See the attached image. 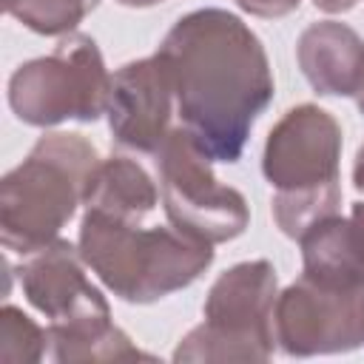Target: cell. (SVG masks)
<instances>
[{
  "label": "cell",
  "mask_w": 364,
  "mask_h": 364,
  "mask_svg": "<svg viewBox=\"0 0 364 364\" xmlns=\"http://www.w3.org/2000/svg\"><path fill=\"white\" fill-rule=\"evenodd\" d=\"M299 65L324 97H353L364 80V40L344 23L321 20L299 37Z\"/></svg>",
  "instance_id": "11"
},
{
  "label": "cell",
  "mask_w": 364,
  "mask_h": 364,
  "mask_svg": "<svg viewBox=\"0 0 364 364\" xmlns=\"http://www.w3.org/2000/svg\"><path fill=\"white\" fill-rule=\"evenodd\" d=\"M82 205L88 213L119 222H142L156 208V185L139 162L111 156L91 173Z\"/></svg>",
  "instance_id": "13"
},
{
  "label": "cell",
  "mask_w": 364,
  "mask_h": 364,
  "mask_svg": "<svg viewBox=\"0 0 364 364\" xmlns=\"http://www.w3.org/2000/svg\"><path fill=\"white\" fill-rule=\"evenodd\" d=\"M350 219L355 222V228H358V233H361V242H364V202L353 205V213H350Z\"/></svg>",
  "instance_id": "20"
},
{
  "label": "cell",
  "mask_w": 364,
  "mask_h": 364,
  "mask_svg": "<svg viewBox=\"0 0 364 364\" xmlns=\"http://www.w3.org/2000/svg\"><path fill=\"white\" fill-rule=\"evenodd\" d=\"M111 74L88 34H63L48 57L23 63L9 80V105L17 119L48 128L65 119L94 122L108 108Z\"/></svg>",
  "instance_id": "5"
},
{
  "label": "cell",
  "mask_w": 364,
  "mask_h": 364,
  "mask_svg": "<svg viewBox=\"0 0 364 364\" xmlns=\"http://www.w3.org/2000/svg\"><path fill=\"white\" fill-rule=\"evenodd\" d=\"M48 347V333L40 330L23 310L6 304L0 310V361L6 364H28L40 361Z\"/></svg>",
  "instance_id": "16"
},
{
  "label": "cell",
  "mask_w": 364,
  "mask_h": 364,
  "mask_svg": "<svg viewBox=\"0 0 364 364\" xmlns=\"http://www.w3.org/2000/svg\"><path fill=\"white\" fill-rule=\"evenodd\" d=\"M122 6H154V3H162V0H117Z\"/></svg>",
  "instance_id": "21"
},
{
  "label": "cell",
  "mask_w": 364,
  "mask_h": 364,
  "mask_svg": "<svg viewBox=\"0 0 364 364\" xmlns=\"http://www.w3.org/2000/svg\"><path fill=\"white\" fill-rule=\"evenodd\" d=\"M156 57L196 145L213 162H236L273 97V74L259 37L225 9H199L173 23Z\"/></svg>",
  "instance_id": "1"
},
{
  "label": "cell",
  "mask_w": 364,
  "mask_h": 364,
  "mask_svg": "<svg viewBox=\"0 0 364 364\" xmlns=\"http://www.w3.org/2000/svg\"><path fill=\"white\" fill-rule=\"evenodd\" d=\"M353 182H355V188L364 193V145L358 148V154H355V165H353Z\"/></svg>",
  "instance_id": "19"
},
{
  "label": "cell",
  "mask_w": 364,
  "mask_h": 364,
  "mask_svg": "<svg viewBox=\"0 0 364 364\" xmlns=\"http://www.w3.org/2000/svg\"><path fill=\"white\" fill-rule=\"evenodd\" d=\"M102 159L80 134H46L0 182V239L31 256L60 239Z\"/></svg>",
  "instance_id": "2"
},
{
  "label": "cell",
  "mask_w": 364,
  "mask_h": 364,
  "mask_svg": "<svg viewBox=\"0 0 364 364\" xmlns=\"http://www.w3.org/2000/svg\"><path fill=\"white\" fill-rule=\"evenodd\" d=\"M355 100H358V111L364 114V80H361V85H358V91H355Z\"/></svg>",
  "instance_id": "22"
},
{
  "label": "cell",
  "mask_w": 364,
  "mask_h": 364,
  "mask_svg": "<svg viewBox=\"0 0 364 364\" xmlns=\"http://www.w3.org/2000/svg\"><path fill=\"white\" fill-rule=\"evenodd\" d=\"M313 3H316V9H321L327 14H338V11H350L358 0H313Z\"/></svg>",
  "instance_id": "18"
},
{
  "label": "cell",
  "mask_w": 364,
  "mask_h": 364,
  "mask_svg": "<svg viewBox=\"0 0 364 364\" xmlns=\"http://www.w3.org/2000/svg\"><path fill=\"white\" fill-rule=\"evenodd\" d=\"M97 0H6V11L37 34H71Z\"/></svg>",
  "instance_id": "15"
},
{
  "label": "cell",
  "mask_w": 364,
  "mask_h": 364,
  "mask_svg": "<svg viewBox=\"0 0 364 364\" xmlns=\"http://www.w3.org/2000/svg\"><path fill=\"white\" fill-rule=\"evenodd\" d=\"M276 270L270 262H239L208 290L205 321L193 327L173 361H267L273 355V304Z\"/></svg>",
  "instance_id": "4"
},
{
  "label": "cell",
  "mask_w": 364,
  "mask_h": 364,
  "mask_svg": "<svg viewBox=\"0 0 364 364\" xmlns=\"http://www.w3.org/2000/svg\"><path fill=\"white\" fill-rule=\"evenodd\" d=\"M304 276L324 284H361L364 282V242L355 222L338 213L316 222L299 236Z\"/></svg>",
  "instance_id": "12"
},
{
  "label": "cell",
  "mask_w": 364,
  "mask_h": 364,
  "mask_svg": "<svg viewBox=\"0 0 364 364\" xmlns=\"http://www.w3.org/2000/svg\"><path fill=\"white\" fill-rule=\"evenodd\" d=\"M341 128L318 105L290 108L267 134L262 171L276 193H324L338 185Z\"/></svg>",
  "instance_id": "8"
},
{
  "label": "cell",
  "mask_w": 364,
  "mask_h": 364,
  "mask_svg": "<svg viewBox=\"0 0 364 364\" xmlns=\"http://www.w3.org/2000/svg\"><path fill=\"white\" fill-rule=\"evenodd\" d=\"M77 247L100 282L122 301L148 304L196 282L213 262V245L176 228H139L100 213L82 216Z\"/></svg>",
  "instance_id": "3"
},
{
  "label": "cell",
  "mask_w": 364,
  "mask_h": 364,
  "mask_svg": "<svg viewBox=\"0 0 364 364\" xmlns=\"http://www.w3.org/2000/svg\"><path fill=\"white\" fill-rule=\"evenodd\" d=\"M239 9H245L247 14L256 17H284L293 9H299L301 0H236Z\"/></svg>",
  "instance_id": "17"
},
{
  "label": "cell",
  "mask_w": 364,
  "mask_h": 364,
  "mask_svg": "<svg viewBox=\"0 0 364 364\" xmlns=\"http://www.w3.org/2000/svg\"><path fill=\"white\" fill-rule=\"evenodd\" d=\"M273 336L287 355L347 353L364 344V282L324 284L301 273L273 304Z\"/></svg>",
  "instance_id": "7"
},
{
  "label": "cell",
  "mask_w": 364,
  "mask_h": 364,
  "mask_svg": "<svg viewBox=\"0 0 364 364\" xmlns=\"http://www.w3.org/2000/svg\"><path fill=\"white\" fill-rule=\"evenodd\" d=\"M20 287L26 299L57 330H94L108 327L111 307L102 293L85 276V259L80 247L65 239L26 256L20 267Z\"/></svg>",
  "instance_id": "9"
},
{
  "label": "cell",
  "mask_w": 364,
  "mask_h": 364,
  "mask_svg": "<svg viewBox=\"0 0 364 364\" xmlns=\"http://www.w3.org/2000/svg\"><path fill=\"white\" fill-rule=\"evenodd\" d=\"M171 77L156 54L125 63L111 77L105 108L114 139L125 148L154 154L171 131Z\"/></svg>",
  "instance_id": "10"
},
{
  "label": "cell",
  "mask_w": 364,
  "mask_h": 364,
  "mask_svg": "<svg viewBox=\"0 0 364 364\" xmlns=\"http://www.w3.org/2000/svg\"><path fill=\"white\" fill-rule=\"evenodd\" d=\"M48 347L51 358L60 364L74 361H128V358H148L139 353L131 338L117 327H100V330H54L48 327Z\"/></svg>",
  "instance_id": "14"
},
{
  "label": "cell",
  "mask_w": 364,
  "mask_h": 364,
  "mask_svg": "<svg viewBox=\"0 0 364 364\" xmlns=\"http://www.w3.org/2000/svg\"><path fill=\"white\" fill-rule=\"evenodd\" d=\"M154 154L171 228L205 245L230 242L245 233L250 222L245 196L213 176V159L188 128H171Z\"/></svg>",
  "instance_id": "6"
}]
</instances>
